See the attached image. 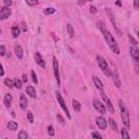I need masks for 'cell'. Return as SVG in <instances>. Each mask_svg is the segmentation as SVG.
I'll list each match as a JSON object with an SVG mask.
<instances>
[{"instance_id":"obj_1","label":"cell","mask_w":139,"mask_h":139,"mask_svg":"<svg viewBox=\"0 0 139 139\" xmlns=\"http://www.w3.org/2000/svg\"><path fill=\"white\" fill-rule=\"evenodd\" d=\"M98 27L100 28V30H101V33L103 34V36H104V39H105V42H107V44L109 45V47H110V49L113 51L114 53H116V54H120V48H118V46H117V44H116V40L114 39V37H113V35L108 30V28L105 27V25H104V23L103 22H98Z\"/></svg>"},{"instance_id":"obj_2","label":"cell","mask_w":139,"mask_h":139,"mask_svg":"<svg viewBox=\"0 0 139 139\" xmlns=\"http://www.w3.org/2000/svg\"><path fill=\"white\" fill-rule=\"evenodd\" d=\"M118 107H120V110H121V117H122V122L127 128L130 127V123H129V113H128L126 107L124 104V102L122 100L118 101Z\"/></svg>"},{"instance_id":"obj_3","label":"cell","mask_w":139,"mask_h":139,"mask_svg":"<svg viewBox=\"0 0 139 139\" xmlns=\"http://www.w3.org/2000/svg\"><path fill=\"white\" fill-rule=\"evenodd\" d=\"M97 62H98V64H99V66H100V69L102 70V72L104 73L105 76H108V77H112L113 76L112 71L110 70L109 65H108V63H107V61L102 58L101 55H98L97 56Z\"/></svg>"},{"instance_id":"obj_4","label":"cell","mask_w":139,"mask_h":139,"mask_svg":"<svg viewBox=\"0 0 139 139\" xmlns=\"http://www.w3.org/2000/svg\"><path fill=\"white\" fill-rule=\"evenodd\" d=\"M55 96H56V99H58L59 104L61 105V108H62V110L65 112V114H66V116H68V118H70V120H71L70 111H69V109H68V107H66V103H65V101H64V99H63V97L61 96L60 91H55Z\"/></svg>"},{"instance_id":"obj_5","label":"cell","mask_w":139,"mask_h":139,"mask_svg":"<svg viewBox=\"0 0 139 139\" xmlns=\"http://www.w3.org/2000/svg\"><path fill=\"white\" fill-rule=\"evenodd\" d=\"M52 63H53V71H54V76H55V80L58 86L61 85V80H60V74H59V63L55 56L52 58Z\"/></svg>"},{"instance_id":"obj_6","label":"cell","mask_w":139,"mask_h":139,"mask_svg":"<svg viewBox=\"0 0 139 139\" xmlns=\"http://www.w3.org/2000/svg\"><path fill=\"white\" fill-rule=\"evenodd\" d=\"M94 108H95V109H96L98 112H99V113H101V114H104L105 111H107V110H105V105L102 103L101 101L98 100V99H95V100H94Z\"/></svg>"},{"instance_id":"obj_7","label":"cell","mask_w":139,"mask_h":139,"mask_svg":"<svg viewBox=\"0 0 139 139\" xmlns=\"http://www.w3.org/2000/svg\"><path fill=\"white\" fill-rule=\"evenodd\" d=\"M11 14V10L8 7H2L0 8V20H6L10 17Z\"/></svg>"},{"instance_id":"obj_8","label":"cell","mask_w":139,"mask_h":139,"mask_svg":"<svg viewBox=\"0 0 139 139\" xmlns=\"http://www.w3.org/2000/svg\"><path fill=\"white\" fill-rule=\"evenodd\" d=\"M101 97H102V100L104 101V104L107 105L108 109H109V111H110L111 113H114V108H113V105H112V103H111L110 99L108 98V96L104 94V92H102V94H101Z\"/></svg>"},{"instance_id":"obj_9","label":"cell","mask_w":139,"mask_h":139,"mask_svg":"<svg viewBox=\"0 0 139 139\" xmlns=\"http://www.w3.org/2000/svg\"><path fill=\"white\" fill-rule=\"evenodd\" d=\"M96 123H97V125L100 129H105L107 126H108V122L105 121V118L103 116H98L96 118Z\"/></svg>"},{"instance_id":"obj_10","label":"cell","mask_w":139,"mask_h":139,"mask_svg":"<svg viewBox=\"0 0 139 139\" xmlns=\"http://www.w3.org/2000/svg\"><path fill=\"white\" fill-rule=\"evenodd\" d=\"M34 58H35V61H36V63H37L40 68H46V62L44 61V59H43V56H42V54H40L39 52H35V54H34Z\"/></svg>"},{"instance_id":"obj_11","label":"cell","mask_w":139,"mask_h":139,"mask_svg":"<svg viewBox=\"0 0 139 139\" xmlns=\"http://www.w3.org/2000/svg\"><path fill=\"white\" fill-rule=\"evenodd\" d=\"M27 105H28V101L26 99V96L24 94H21L20 95V107H21L22 110H26Z\"/></svg>"},{"instance_id":"obj_12","label":"cell","mask_w":139,"mask_h":139,"mask_svg":"<svg viewBox=\"0 0 139 139\" xmlns=\"http://www.w3.org/2000/svg\"><path fill=\"white\" fill-rule=\"evenodd\" d=\"M129 51H130V55H132L133 60L135 61L136 63H138V61H139V50L136 47H130Z\"/></svg>"},{"instance_id":"obj_13","label":"cell","mask_w":139,"mask_h":139,"mask_svg":"<svg viewBox=\"0 0 139 139\" xmlns=\"http://www.w3.org/2000/svg\"><path fill=\"white\" fill-rule=\"evenodd\" d=\"M14 52H15V55H17V58L22 60L23 59V49L20 45H15L14 46Z\"/></svg>"},{"instance_id":"obj_14","label":"cell","mask_w":139,"mask_h":139,"mask_svg":"<svg viewBox=\"0 0 139 139\" xmlns=\"http://www.w3.org/2000/svg\"><path fill=\"white\" fill-rule=\"evenodd\" d=\"M92 81H94V84L96 85V87L98 89H99L100 91H102L103 90V84H102V81L98 78V77H96V76H92Z\"/></svg>"},{"instance_id":"obj_15","label":"cell","mask_w":139,"mask_h":139,"mask_svg":"<svg viewBox=\"0 0 139 139\" xmlns=\"http://www.w3.org/2000/svg\"><path fill=\"white\" fill-rule=\"evenodd\" d=\"M11 33H12L13 38H18L19 36H20V33H21L20 26H18V25H13L12 28H11Z\"/></svg>"},{"instance_id":"obj_16","label":"cell","mask_w":139,"mask_h":139,"mask_svg":"<svg viewBox=\"0 0 139 139\" xmlns=\"http://www.w3.org/2000/svg\"><path fill=\"white\" fill-rule=\"evenodd\" d=\"M26 92L29 97H32V98L36 97V90H35V87H33V86H27L26 87Z\"/></svg>"},{"instance_id":"obj_17","label":"cell","mask_w":139,"mask_h":139,"mask_svg":"<svg viewBox=\"0 0 139 139\" xmlns=\"http://www.w3.org/2000/svg\"><path fill=\"white\" fill-rule=\"evenodd\" d=\"M4 104H6V107L10 108L12 104V96L10 94H6V96H4Z\"/></svg>"},{"instance_id":"obj_18","label":"cell","mask_w":139,"mask_h":139,"mask_svg":"<svg viewBox=\"0 0 139 139\" xmlns=\"http://www.w3.org/2000/svg\"><path fill=\"white\" fill-rule=\"evenodd\" d=\"M72 105H73V109H74V111L75 112H79L80 110H81V105H80V103L77 100H73L72 101Z\"/></svg>"},{"instance_id":"obj_19","label":"cell","mask_w":139,"mask_h":139,"mask_svg":"<svg viewBox=\"0 0 139 139\" xmlns=\"http://www.w3.org/2000/svg\"><path fill=\"white\" fill-rule=\"evenodd\" d=\"M105 12H107V14H108V17H109L111 23L113 24V26H115V19H114V17H113V14H112V12H111V10H110L109 8H107V9H105Z\"/></svg>"},{"instance_id":"obj_20","label":"cell","mask_w":139,"mask_h":139,"mask_svg":"<svg viewBox=\"0 0 139 139\" xmlns=\"http://www.w3.org/2000/svg\"><path fill=\"white\" fill-rule=\"evenodd\" d=\"M8 128L10 130H17L18 129V123L14 121H10L8 123Z\"/></svg>"},{"instance_id":"obj_21","label":"cell","mask_w":139,"mask_h":139,"mask_svg":"<svg viewBox=\"0 0 139 139\" xmlns=\"http://www.w3.org/2000/svg\"><path fill=\"white\" fill-rule=\"evenodd\" d=\"M113 79H114L115 86L117 87V88H121V78H120V75H118L117 73H115L114 76H113Z\"/></svg>"},{"instance_id":"obj_22","label":"cell","mask_w":139,"mask_h":139,"mask_svg":"<svg viewBox=\"0 0 139 139\" xmlns=\"http://www.w3.org/2000/svg\"><path fill=\"white\" fill-rule=\"evenodd\" d=\"M66 30H68V33H69V35H70V37L73 38L74 36H75L74 28H73V26H72L71 24H68V25H66Z\"/></svg>"},{"instance_id":"obj_23","label":"cell","mask_w":139,"mask_h":139,"mask_svg":"<svg viewBox=\"0 0 139 139\" xmlns=\"http://www.w3.org/2000/svg\"><path fill=\"white\" fill-rule=\"evenodd\" d=\"M4 85H6L7 87H9V88H13V87H14L13 80L10 79V78H6V79H4Z\"/></svg>"},{"instance_id":"obj_24","label":"cell","mask_w":139,"mask_h":139,"mask_svg":"<svg viewBox=\"0 0 139 139\" xmlns=\"http://www.w3.org/2000/svg\"><path fill=\"white\" fill-rule=\"evenodd\" d=\"M109 125H110V127L112 128L113 130H117V125H116V123H115V121L114 120H112V118H110L109 120Z\"/></svg>"},{"instance_id":"obj_25","label":"cell","mask_w":139,"mask_h":139,"mask_svg":"<svg viewBox=\"0 0 139 139\" xmlns=\"http://www.w3.org/2000/svg\"><path fill=\"white\" fill-rule=\"evenodd\" d=\"M54 12H55V9H54V8H46V9L44 10V13H45L46 15L53 14Z\"/></svg>"},{"instance_id":"obj_26","label":"cell","mask_w":139,"mask_h":139,"mask_svg":"<svg viewBox=\"0 0 139 139\" xmlns=\"http://www.w3.org/2000/svg\"><path fill=\"white\" fill-rule=\"evenodd\" d=\"M13 83H14V87H17L18 89H21V88H22V80L15 78V79L13 80Z\"/></svg>"},{"instance_id":"obj_27","label":"cell","mask_w":139,"mask_h":139,"mask_svg":"<svg viewBox=\"0 0 139 139\" xmlns=\"http://www.w3.org/2000/svg\"><path fill=\"white\" fill-rule=\"evenodd\" d=\"M121 136L123 137V138H129V135H128V133H127V129L126 128H123V129L121 130Z\"/></svg>"},{"instance_id":"obj_28","label":"cell","mask_w":139,"mask_h":139,"mask_svg":"<svg viewBox=\"0 0 139 139\" xmlns=\"http://www.w3.org/2000/svg\"><path fill=\"white\" fill-rule=\"evenodd\" d=\"M26 1V3L28 4V6H37L38 4V0H25Z\"/></svg>"},{"instance_id":"obj_29","label":"cell","mask_w":139,"mask_h":139,"mask_svg":"<svg viewBox=\"0 0 139 139\" xmlns=\"http://www.w3.org/2000/svg\"><path fill=\"white\" fill-rule=\"evenodd\" d=\"M28 137V135L26 134V132H20L19 133V139H26Z\"/></svg>"},{"instance_id":"obj_30","label":"cell","mask_w":139,"mask_h":139,"mask_svg":"<svg viewBox=\"0 0 139 139\" xmlns=\"http://www.w3.org/2000/svg\"><path fill=\"white\" fill-rule=\"evenodd\" d=\"M128 39H129V42H130V44H132L133 46H137V45H138V42L133 37V36L129 35V36H128Z\"/></svg>"},{"instance_id":"obj_31","label":"cell","mask_w":139,"mask_h":139,"mask_svg":"<svg viewBox=\"0 0 139 139\" xmlns=\"http://www.w3.org/2000/svg\"><path fill=\"white\" fill-rule=\"evenodd\" d=\"M27 120L29 123H34V116H33V113L30 111L27 112Z\"/></svg>"},{"instance_id":"obj_32","label":"cell","mask_w":139,"mask_h":139,"mask_svg":"<svg viewBox=\"0 0 139 139\" xmlns=\"http://www.w3.org/2000/svg\"><path fill=\"white\" fill-rule=\"evenodd\" d=\"M32 78H33V81L35 83V85L36 84H38V79H37V75H36V73H35V71H32Z\"/></svg>"},{"instance_id":"obj_33","label":"cell","mask_w":139,"mask_h":139,"mask_svg":"<svg viewBox=\"0 0 139 139\" xmlns=\"http://www.w3.org/2000/svg\"><path fill=\"white\" fill-rule=\"evenodd\" d=\"M6 52H7L6 47L4 46H0V55H6Z\"/></svg>"},{"instance_id":"obj_34","label":"cell","mask_w":139,"mask_h":139,"mask_svg":"<svg viewBox=\"0 0 139 139\" xmlns=\"http://www.w3.org/2000/svg\"><path fill=\"white\" fill-rule=\"evenodd\" d=\"M48 134H49V136H53L54 135V130H53L52 126H48Z\"/></svg>"},{"instance_id":"obj_35","label":"cell","mask_w":139,"mask_h":139,"mask_svg":"<svg viewBox=\"0 0 139 139\" xmlns=\"http://www.w3.org/2000/svg\"><path fill=\"white\" fill-rule=\"evenodd\" d=\"M91 137H92V138H100V139H101V138H102V135H100L99 133L94 132V133L91 134Z\"/></svg>"},{"instance_id":"obj_36","label":"cell","mask_w":139,"mask_h":139,"mask_svg":"<svg viewBox=\"0 0 139 139\" xmlns=\"http://www.w3.org/2000/svg\"><path fill=\"white\" fill-rule=\"evenodd\" d=\"M56 120H58L59 123H61V124H64V118L62 117V115L58 114V115H56Z\"/></svg>"},{"instance_id":"obj_37","label":"cell","mask_w":139,"mask_h":139,"mask_svg":"<svg viewBox=\"0 0 139 139\" xmlns=\"http://www.w3.org/2000/svg\"><path fill=\"white\" fill-rule=\"evenodd\" d=\"M3 3H4V7H8L9 8L12 4V1H11V0H4Z\"/></svg>"},{"instance_id":"obj_38","label":"cell","mask_w":139,"mask_h":139,"mask_svg":"<svg viewBox=\"0 0 139 139\" xmlns=\"http://www.w3.org/2000/svg\"><path fill=\"white\" fill-rule=\"evenodd\" d=\"M88 1H92V0H78V2H77V4H78V6H83L84 3L88 2Z\"/></svg>"},{"instance_id":"obj_39","label":"cell","mask_w":139,"mask_h":139,"mask_svg":"<svg viewBox=\"0 0 139 139\" xmlns=\"http://www.w3.org/2000/svg\"><path fill=\"white\" fill-rule=\"evenodd\" d=\"M89 11H90L92 14H95V13H97V8L94 7V6H91V7L89 8Z\"/></svg>"},{"instance_id":"obj_40","label":"cell","mask_w":139,"mask_h":139,"mask_svg":"<svg viewBox=\"0 0 139 139\" xmlns=\"http://www.w3.org/2000/svg\"><path fill=\"white\" fill-rule=\"evenodd\" d=\"M3 75H4V70H3L2 64L0 63V76H3Z\"/></svg>"},{"instance_id":"obj_41","label":"cell","mask_w":139,"mask_h":139,"mask_svg":"<svg viewBox=\"0 0 139 139\" xmlns=\"http://www.w3.org/2000/svg\"><path fill=\"white\" fill-rule=\"evenodd\" d=\"M134 7H135V9L139 8V0H134Z\"/></svg>"},{"instance_id":"obj_42","label":"cell","mask_w":139,"mask_h":139,"mask_svg":"<svg viewBox=\"0 0 139 139\" xmlns=\"http://www.w3.org/2000/svg\"><path fill=\"white\" fill-rule=\"evenodd\" d=\"M22 30L23 32H26V29H27V27H26V24H25V22H22Z\"/></svg>"},{"instance_id":"obj_43","label":"cell","mask_w":139,"mask_h":139,"mask_svg":"<svg viewBox=\"0 0 139 139\" xmlns=\"http://www.w3.org/2000/svg\"><path fill=\"white\" fill-rule=\"evenodd\" d=\"M22 81H24V83H26V81H27V75L26 74L22 75Z\"/></svg>"},{"instance_id":"obj_44","label":"cell","mask_w":139,"mask_h":139,"mask_svg":"<svg viewBox=\"0 0 139 139\" xmlns=\"http://www.w3.org/2000/svg\"><path fill=\"white\" fill-rule=\"evenodd\" d=\"M116 4H117V6H122V3H121V1H116Z\"/></svg>"},{"instance_id":"obj_45","label":"cell","mask_w":139,"mask_h":139,"mask_svg":"<svg viewBox=\"0 0 139 139\" xmlns=\"http://www.w3.org/2000/svg\"><path fill=\"white\" fill-rule=\"evenodd\" d=\"M0 34H1V29H0Z\"/></svg>"}]
</instances>
